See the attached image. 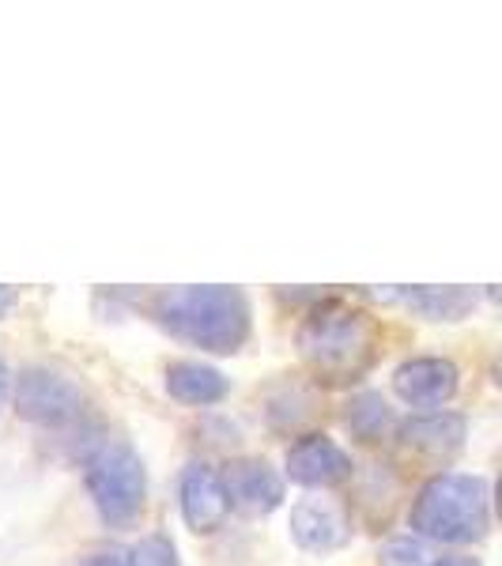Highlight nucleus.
Segmentation results:
<instances>
[{
  "mask_svg": "<svg viewBox=\"0 0 502 566\" xmlns=\"http://www.w3.org/2000/svg\"><path fill=\"white\" fill-rule=\"evenodd\" d=\"M87 491L95 499V510L106 525L122 528L136 522L148 495L144 461L136 458L129 442H103L87 458Z\"/></svg>",
  "mask_w": 502,
  "mask_h": 566,
  "instance_id": "nucleus-4",
  "label": "nucleus"
},
{
  "mask_svg": "<svg viewBox=\"0 0 502 566\" xmlns=\"http://www.w3.org/2000/svg\"><path fill=\"white\" fill-rule=\"evenodd\" d=\"M12 303H15V291H12V287H4V283H0V317H4L8 310H12Z\"/></svg>",
  "mask_w": 502,
  "mask_h": 566,
  "instance_id": "nucleus-17",
  "label": "nucleus"
},
{
  "mask_svg": "<svg viewBox=\"0 0 502 566\" xmlns=\"http://www.w3.org/2000/svg\"><path fill=\"white\" fill-rule=\"evenodd\" d=\"M408 306H416L419 314H427L431 322H458V317L469 314L477 306V295L464 287H419V291H405Z\"/></svg>",
  "mask_w": 502,
  "mask_h": 566,
  "instance_id": "nucleus-12",
  "label": "nucleus"
},
{
  "mask_svg": "<svg viewBox=\"0 0 502 566\" xmlns=\"http://www.w3.org/2000/svg\"><path fill=\"white\" fill-rule=\"evenodd\" d=\"M117 566H178V547L170 544V536H148L133 552H122Z\"/></svg>",
  "mask_w": 502,
  "mask_h": 566,
  "instance_id": "nucleus-15",
  "label": "nucleus"
},
{
  "mask_svg": "<svg viewBox=\"0 0 502 566\" xmlns=\"http://www.w3.org/2000/svg\"><path fill=\"white\" fill-rule=\"evenodd\" d=\"M15 408H20L23 419L39 427H69L84 412V392L65 374L27 367L15 381Z\"/></svg>",
  "mask_w": 502,
  "mask_h": 566,
  "instance_id": "nucleus-5",
  "label": "nucleus"
},
{
  "mask_svg": "<svg viewBox=\"0 0 502 566\" xmlns=\"http://www.w3.org/2000/svg\"><path fill=\"white\" fill-rule=\"evenodd\" d=\"M464 438V419L438 412V416H419L412 423H405V442L419 446V450H453Z\"/></svg>",
  "mask_w": 502,
  "mask_h": 566,
  "instance_id": "nucleus-13",
  "label": "nucleus"
},
{
  "mask_svg": "<svg viewBox=\"0 0 502 566\" xmlns=\"http://www.w3.org/2000/svg\"><path fill=\"white\" fill-rule=\"evenodd\" d=\"M291 536L306 552H333V547L348 544L352 528L328 499H303L291 510Z\"/></svg>",
  "mask_w": 502,
  "mask_h": 566,
  "instance_id": "nucleus-10",
  "label": "nucleus"
},
{
  "mask_svg": "<svg viewBox=\"0 0 502 566\" xmlns=\"http://www.w3.org/2000/svg\"><path fill=\"white\" fill-rule=\"evenodd\" d=\"M167 392L181 405H216L227 397V378L208 363H170L167 367Z\"/></svg>",
  "mask_w": 502,
  "mask_h": 566,
  "instance_id": "nucleus-11",
  "label": "nucleus"
},
{
  "mask_svg": "<svg viewBox=\"0 0 502 566\" xmlns=\"http://www.w3.org/2000/svg\"><path fill=\"white\" fill-rule=\"evenodd\" d=\"M287 476L314 491L341 488L352 476V458L328 434H306L287 450Z\"/></svg>",
  "mask_w": 502,
  "mask_h": 566,
  "instance_id": "nucleus-6",
  "label": "nucleus"
},
{
  "mask_svg": "<svg viewBox=\"0 0 502 566\" xmlns=\"http://www.w3.org/2000/svg\"><path fill=\"white\" fill-rule=\"evenodd\" d=\"M458 378L450 359H408L394 374V389L412 408H438L458 392Z\"/></svg>",
  "mask_w": 502,
  "mask_h": 566,
  "instance_id": "nucleus-9",
  "label": "nucleus"
},
{
  "mask_svg": "<svg viewBox=\"0 0 502 566\" xmlns=\"http://www.w3.org/2000/svg\"><path fill=\"white\" fill-rule=\"evenodd\" d=\"M491 525V491L488 480L442 472L412 502V528L427 541L469 544L480 541Z\"/></svg>",
  "mask_w": 502,
  "mask_h": 566,
  "instance_id": "nucleus-3",
  "label": "nucleus"
},
{
  "mask_svg": "<svg viewBox=\"0 0 502 566\" xmlns=\"http://www.w3.org/2000/svg\"><path fill=\"white\" fill-rule=\"evenodd\" d=\"M348 427L363 438V442H374V438H381V431L389 427V408H386V400L374 397V392H363L359 400H352Z\"/></svg>",
  "mask_w": 502,
  "mask_h": 566,
  "instance_id": "nucleus-14",
  "label": "nucleus"
},
{
  "mask_svg": "<svg viewBox=\"0 0 502 566\" xmlns=\"http://www.w3.org/2000/svg\"><path fill=\"white\" fill-rule=\"evenodd\" d=\"M431 566H480L477 559H464V555H453V559H438Z\"/></svg>",
  "mask_w": 502,
  "mask_h": 566,
  "instance_id": "nucleus-18",
  "label": "nucleus"
},
{
  "mask_svg": "<svg viewBox=\"0 0 502 566\" xmlns=\"http://www.w3.org/2000/svg\"><path fill=\"white\" fill-rule=\"evenodd\" d=\"M223 491H227V502L242 514H272V510L284 502V480L276 476L269 461H258V458H245V461H234L227 464L223 476Z\"/></svg>",
  "mask_w": 502,
  "mask_h": 566,
  "instance_id": "nucleus-7",
  "label": "nucleus"
},
{
  "mask_svg": "<svg viewBox=\"0 0 502 566\" xmlns=\"http://www.w3.org/2000/svg\"><path fill=\"white\" fill-rule=\"evenodd\" d=\"M381 563L386 566H431V552H427L419 541H412V536H400V541L386 544Z\"/></svg>",
  "mask_w": 502,
  "mask_h": 566,
  "instance_id": "nucleus-16",
  "label": "nucleus"
},
{
  "mask_svg": "<svg viewBox=\"0 0 502 566\" xmlns=\"http://www.w3.org/2000/svg\"><path fill=\"white\" fill-rule=\"evenodd\" d=\"M155 317L170 336L200 352L231 355L250 336V303L239 287H175L155 298Z\"/></svg>",
  "mask_w": 502,
  "mask_h": 566,
  "instance_id": "nucleus-1",
  "label": "nucleus"
},
{
  "mask_svg": "<svg viewBox=\"0 0 502 566\" xmlns=\"http://www.w3.org/2000/svg\"><path fill=\"white\" fill-rule=\"evenodd\" d=\"M4 400H8V370H4V363H0V408H4Z\"/></svg>",
  "mask_w": 502,
  "mask_h": 566,
  "instance_id": "nucleus-19",
  "label": "nucleus"
},
{
  "mask_svg": "<svg viewBox=\"0 0 502 566\" xmlns=\"http://www.w3.org/2000/svg\"><path fill=\"white\" fill-rule=\"evenodd\" d=\"M178 499H181V517H186V525L194 528V533H216V528L227 522V514H231L223 480H219L208 464H189V469L181 472Z\"/></svg>",
  "mask_w": 502,
  "mask_h": 566,
  "instance_id": "nucleus-8",
  "label": "nucleus"
},
{
  "mask_svg": "<svg viewBox=\"0 0 502 566\" xmlns=\"http://www.w3.org/2000/svg\"><path fill=\"white\" fill-rule=\"evenodd\" d=\"M299 352L325 381H355L378 355V328L363 310L328 298L306 314Z\"/></svg>",
  "mask_w": 502,
  "mask_h": 566,
  "instance_id": "nucleus-2",
  "label": "nucleus"
}]
</instances>
